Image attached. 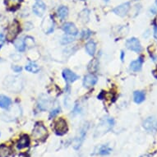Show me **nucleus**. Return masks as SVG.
Segmentation results:
<instances>
[{"instance_id":"obj_1","label":"nucleus","mask_w":157,"mask_h":157,"mask_svg":"<svg viewBox=\"0 0 157 157\" xmlns=\"http://www.w3.org/2000/svg\"><path fill=\"white\" fill-rule=\"evenodd\" d=\"M3 86L10 92L18 93L23 87V81L17 76H8L3 81Z\"/></svg>"},{"instance_id":"obj_2","label":"nucleus","mask_w":157,"mask_h":157,"mask_svg":"<svg viewBox=\"0 0 157 157\" xmlns=\"http://www.w3.org/2000/svg\"><path fill=\"white\" fill-rule=\"evenodd\" d=\"M113 120L110 118H106L101 122V124L98 126L96 131H95V136H101L104 133H105L109 130H110L113 126Z\"/></svg>"},{"instance_id":"obj_3","label":"nucleus","mask_w":157,"mask_h":157,"mask_svg":"<svg viewBox=\"0 0 157 157\" xmlns=\"http://www.w3.org/2000/svg\"><path fill=\"white\" fill-rule=\"evenodd\" d=\"M48 135L46 128L42 124H36L32 132V136L35 140H44Z\"/></svg>"},{"instance_id":"obj_4","label":"nucleus","mask_w":157,"mask_h":157,"mask_svg":"<svg viewBox=\"0 0 157 157\" xmlns=\"http://www.w3.org/2000/svg\"><path fill=\"white\" fill-rule=\"evenodd\" d=\"M20 31V26L17 21H14L8 28V33H7V40L9 41H12L16 38L17 34Z\"/></svg>"},{"instance_id":"obj_5","label":"nucleus","mask_w":157,"mask_h":157,"mask_svg":"<svg viewBox=\"0 0 157 157\" xmlns=\"http://www.w3.org/2000/svg\"><path fill=\"white\" fill-rule=\"evenodd\" d=\"M143 128L149 132L155 133L157 132V119L155 117H149L143 122Z\"/></svg>"},{"instance_id":"obj_6","label":"nucleus","mask_w":157,"mask_h":157,"mask_svg":"<svg viewBox=\"0 0 157 157\" xmlns=\"http://www.w3.org/2000/svg\"><path fill=\"white\" fill-rule=\"evenodd\" d=\"M126 46L128 49L136 53H140L142 50L141 43L136 38H131L128 40V41L126 42Z\"/></svg>"},{"instance_id":"obj_7","label":"nucleus","mask_w":157,"mask_h":157,"mask_svg":"<svg viewBox=\"0 0 157 157\" xmlns=\"http://www.w3.org/2000/svg\"><path fill=\"white\" fill-rule=\"evenodd\" d=\"M54 131L59 135H63L67 132V122L63 119H58L54 123Z\"/></svg>"},{"instance_id":"obj_8","label":"nucleus","mask_w":157,"mask_h":157,"mask_svg":"<svg viewBox=\"0 0 157 157\" xmlns=\"http://www.w3.org/2000/svg\"><path fill=\"white\" fill-rule=\"evenodd\" d=\"M88 126H84L81 129L80 132H79V135L77 136V138L75 139L74 141V148L75 149H78L80 148L81 145L82 144L83 141L85 139L86 134V131H87Z\"/></svg>"},{"instance_id":"obj_9","label":"nucleus","mask_w":157,"mask_h":157,"mask_svg":"<svg viewBox=\"0 0 157 157\" xmlns=\"http://www.w3.org/2000/svg\"><path fill=\"white\" fill-rule=\"evenodd\" d=\"M129 9H130V3H124L114 8L113 9V13H115L116 15H119L120 17H124L125 15H127V13H128Z\"/></svg>"},{"instance_id":"obj_10","label":"nucleus","mask_w":157,"mask_h":157,"mask_svg":"<svg viewBox=\"0 0 157 157\" xmlns=\"http://www.w3.org/2000/svg\"><path fill=\"white\" fill-rule=\"evenodd\" d=\"M63 30L70 36H77L78 33L77 28L72 22H67L63 25Z\"/></svg>"},{"instance_id":"obj_11","label":"nucleus","mask_w":157,"mask_h":157,"mask_svg":"<svg viewBox=\"0 0 157 157\" xmlns=\"http://www.w3.org/2000/svg\"><path fill=\"white\" fill-rule=\"evenodd\" d=\"M96 82H97V77L93 74L86 75L83 80V85L86 88L92 87Z\"/></svg>"},{"instance_id":"obj_12","label":"nucleus","mask_w":157,"mask_h":157,"mask_svg":"<svg viewBox=\"0 0 157 157\" xmlns=\"http://www.w3.org/2000/svg\"><path fill=\"white\" fill-rule=\"evenodd\" d=\"M63 77L64 78L66 82H73L76 80L78 79V76L77 74H75L74 72H72L71 70L65 69L63 72Z\"/></svg>"},{"instance_id":"obj_13","label":"nucleus","mask_w":157,"mask_h":157,"mask_svg":"<svg viewBox=\"0 0 157 157\" xmlns=\"http://www.w3.org/2000/svg\"><path fill=\"white\" fill-rule=\"evenodd\" d=\"M46 7L44 5V3L42 2H37V3L33 6V12L36 15L39 16V17H41L45 12Z\"/></svg>"},{"instance_id":"obj_14","label":"nucleus","mask_w":157,"mask_h":157,"mask_svg":"<svg viewBox=\"0 0 157 157\" xmlns=\"http://www.w3.org/2000/svg\"><path fill=\"white\" fill-rule=\"evenodd\" d=\"M30 142H31V140L29 138V136L27 135H23L20 137V139L17 142V147L18 149H23V148L29 147Z\"/></svg>"},{"instance_id":"obj_15","label":"nucleus","mask_w":157,"mask_h":157,"mask_svg":"<svg viewBox=\"0 0 157 157\" xmlns=\"http://www.w3.org/2000/svg\"><path fill=\"white\" fill-rule=\"evenodd\" d=\"M50 106V100L45 95H42L39 99V108L42 110H46Z\"/></svg>"},{"instance_id":"obj_16","label":"nucleus","mask_w":157,"mask_h":157,"mask_svg":"<svg viewBox=\"0 0 157 157\" xmlns=\"http://www.w3.org/2000/svg\"><path fill=\"white\" fill-rule=\"evenodd\" d=\"M142 63H143V57H140L137 59L130 63V68H131L133 72H138L142 69Z\"/></svg>"},{"instance_id":"obj_17","label":"nucleus","mask_w":157,"mask_h":157,"mask_svg":"<svg viewBox=\"0 0 157 157\" xmlns=\"http://www.w3.org/2000/svg\"><path fill=\"white\" fill-rule=\"evenodd\" d=\"M12 101L6 95H0V107L3 109H8L10 107Z\"/></svg>"},{"instance_id":"obj_18","label":"nucleus","mask_w":157,"mask_h":157,"mask_svg":"<svg viewBox=\"0 0 157 157\" xmlns=\"http://www.w3.org/2000/svg\"><path fill=\"white\" fill-rule=\"evenodd\" d=\"M146 98V95L143 91H140V90H136L133 94V99L134 101L136 104H141L142 102L145 101Z\"/></svg>"},{"instance_id":"obj_19","label":"nucleus","mask_w":157,"mask_h":157,"mask_svg":"<svg viewBox=\"0 0 157 157\" xmlns=\"http://www.w3.org/2000/svg\"><path fill=\"white\" fill-rule=\"evenodd\" d=\"M11 152L12 151L10 147H8L4 144L0 145V157H9Z\"/></svg>"},{"instance_id":"obj_20","label":"nucleus","mask_w":157,"mask_h":157,"mask_svg":"<svg viewBox=\"0 0 157 157\" xmlns=\"http://www.w3.org/2000/svg\"><path fill=\"white\" fill-rule=\"evenodd\" d=\"M15 47L18 51L22 52L26 49V42L23 40V38H20L17 40L15 41Z\"/></svg>"},{"instance_id":"obj_21","label":"nucleus","mask_w":157,"mask_h":157,"mask_svg":"<svg viewBox=\"0 0 157 157\" xmlns=\"http://www.w3.org/2000/svg\"><path fill=\"white\" fill-rule=\"evenodd\" d=\"M58 17L59 18H61L62 20L65 19V18L67 17V14H68V9L67 8V7H65V6H61L58 9Z\"/></svg>"},{"instance_id":"obj_22","label":"nucleus","mask_w":157,"mask_h":157,"mask_svg":"<svg viewBox=\"0 0 157 157\" xmlns=\"http://www.w3.org/2000/svg\"><path fill=\"white\" fill-rule=\"evenodd\" d=\"M95 49H96V45L94 41H89L86 44V50L90 55H94L95 54Z\"/></svg>"},{"instance_id":"obj_23","label":"nucleus","mask_w":157,"mask_h":157,"mask_svg":"<svg viewBox=\"0 0 157 157\" xmlns=\"http://www.w3.org/2000/svg\"><path fill=\"white\" fill-rule=\"evenodd\" d=\"M26 71H28L30 72H33V73H36V72H39V70H40V67L36 63H29L26 66Z\"/></svg>"},{"instance_id":"obj_24","label":"nucleus","mask_w":157,"mask_h":157,"mask_svg":"<svg viewBox=\"0 0 157 157\" xmlns=\"http://www.w3.org/2000/svg\"><path fill=\"white\" fill-rule=\"evenodd\" d=\"M112 149L110 147L107 146V145H103L100 147V148L98 149V154L102 155H109L111 152Z\"/></svg>"},{"instance_id":"obj_25","label":"nucleus","mask_w":157,"mask_h":157,"mask_svg":"<svg viewBox=\"0 0 157 157\" xmlns=\"http://www.w3.org/2000/svg\"><path fill=\"white\" fill-rule=\"evenodd\" d=\"M22 0H6V4L9 8H16L20 5Z\"/></svg>"},{"instance_id":"obj_26","label":"nucleus","mask_w":157,"mask_h":157,"mask_svg":"<svg viewBox=\"0 0 157 157\" xmlns=\"http://www.w3.org/2000/svg\"><path fill=\"white\" fill-rule=\"evenodd\" d=\"M59 111H60L59 108L54 109V110L52 111L51 113H50V114H49V118H50V119H52V118H54V117H55V116H56L58 113H59Z\"/></svg>"},{"instance_id":"obj_27","label":"nucleus","mask_w":157,"mask_h":157,"mask_svg":"<svg viewBox=\"0 0 157 157\" xmlns=\"http://www.w3.org/2000/svg\"><path fill=\"white\" fill-rule=\"evenodd\" d=\"M90 34H91V32H90V31H84L82 32V38L87 39L88 37L90 36Z\"/></svg>"},{"instance_id":"obj_28","label":"nucleus","mask_w":157,"mask_h":157,"mask_svg":"<svg viewBox=\"0 0 157 157\" xmlns=\"http://www.w3.org/2000/svg\"><path fill=\"white\" fill-rule=\"evenodd\" d=\"M12 68L15 72H20L21 71V67L20 66H13Z\"/></svg>"},{"instance_id":"obj_29","label":"nucleus","mask_w":157,"mask_h":157,"mask_svg":"<svg viewBox=\"0 0 157 157\" xmlns=\"http://www.w3.org/2000/svg\"><path fill=\"white\" fill-rule=\"evenodd\" d=\"M3 43H4V37H3L2 34H0V49H1V47L3 44Z\"/></svg>"},{"instance_id":"obj_30","label":"nucleus","mask_w":157,"mask_h":157,"mask_svg":"<svg viewBox=\"0 0 157 157\" xmlns=\"http://www.w3.org/2000/svg\"><path fill=\"white\" fill-rule=\"evenodd\" d=\"M151 13H153V14H155L157 13V0L156 2H155V7H153L151 9Z\"/></svg>"},{"instance_id":"obj_31","label":"nucleus","mask_w":157,"mask_h":157,"mask_svg":"<svg viewBox=\"0 0 157 157\" xmlns=\"http://www.w3.org/2000/svg\"><path fill=\"white\" fill-rule=\"evenodd\" d=\"M8 113V114H13V109H11V110L9 111ZM14 114H17V115L19 116V114H21V112H20V110H19V111H17V112H15V113H14Z\"/></svg>"},{"instance_id":"obj_32","label":"nucleus","mask_w":157,"mask_h":157,"mask_svg":"<svg viewBox=\"0 0 157 157\" xmlns=\"http://www.w3.org/2000/svg\"><path fill=\"white\" fill-rule=\"evenodd\" d=\"M154 36L157 40V26H155L154 27Z\"/></svg>"},{"instance_id":"obj_33","label":"nucleus","mask_w":157,"mask_h":157,"mask_svg":"<svg viewBox=\"0 0 157 157\" xmlns=\"http://www.w3.org/2000/svg\"><path fill=\"white\" fill-rule=\"evenodd\" d=\"M124 52H122V54H121V59L124 60Z\"/></svg>"},{"instance_id":"obj_34","label":"nucleus","mask_w":157,"mask_h":157,"mask_svg":"<svg viewBox=\"0 0 157 157\" xmlns=\"http://www.w3.org/2000/svg\"><path fill=\"white\" fill-rule=\"evenodd\" d=\"M141 157H148V156H147V155H143V156H141Z\"/></svg>"},{"instance_id":"obj_35","label":"nucleus","mask_w":157,"mask_h":157,"mask_svg":"<svg viewBox=\"0 0 157 157\" xmlns=\"http://www.w3.org/2000/svg\"><path fill=\"white\" fill-rule=\"evenodd\" d=\"M105 1H109V0H105Z\"/></svg>"}]
</instances>
